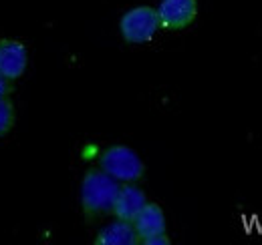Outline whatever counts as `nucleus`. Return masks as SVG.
<instances>
[{"instance_id":"1","label":"nucleus","mask_w":262,"mask_h":245,"mask_svg":"<svg viewBox=\"0 0 262 245\" xmlns=\"http://www.w3.org/2000/svg\"><path fill=\"white\" fill-rule=\"evenodd\" d=\"M119 183L99 167H89L81 181V211L87 225L97 223L105 215H111Z\"/></svg>"},{"instance_id":"2","label":"nucleus","mask_w":262,"mask_h":245,"mask_svg":"<svg viewBox=\"0 0 262 245\" xmlns=\"http://www.w3.org/2000/svg\"><path fill=\"white\" fill-rule=\"evenodd\" d=\"M99 169L117 183H137L145 177V163L127 145H111L99 153Z\"/></svg>"},{"instance_id":"3","label":"nucleus","mask_w":262,"mask_h":245,"mask_svg":"<svg viewBox=\"0 0 262 245\" xmlns=\"http://www.w3.org/2000/svg\"><path fill=\"white\" fill-rule=\"evenodd\" d=\"M162 29L158 10L154 6H135L119 20V32L127 44H145Z\"/></svg>"},{"instance_id":"4","label":"nucleus","mask_w":262,"mask_h":245,"mask_svg":"<svg viewBox=\"0 0 262 245\" xmlns=\"http://www.w3.org/2000/svg\"><path fill=\"white\" fill-rule=\"evenodd\" d=\"M156 10L162 29L178 32L196 22L198 0H162Z\"/></svg>"},{"instance_id":"5","label":"nucleus","mask_w":262,"mask_h":245,"mask_svg":"<svg viewBox=\"0 0 262 245\" xmlns=\"http://www.w3.org/2000/svg\"><path fill=\"white\" fill-rule=\"evenodd\" d=\"M29 66V48L16 38H0V75L18 81Z\"/></svg>"},{"instance_id":"6","label":"nucleus","mask_w":262,"mask_h":245,"mask_svg":"<svg viewBox=\"0 0 262 245\" xmlns=\"http://www.w3.org/2000/svg\"><path fill=\"white\" fill-rule=\"evenodd\" d=\"M147 203V197L143 193V189L137 183H119L113 205H111V215L115 219H123V221H133L135 215L139 213V209Z\"/></svg>"},{"instance_id":"7","label":"nucleus","mask_w":262,"mask_h":245,"mask_svg":"<svg viewBox=\"0 0 262 245\" xmlns=\"http://www.w3.org/2000/svg\"><path fill=\"white\" fill-rule=\"evenodd\" d=\"M131 223H133V229L137 233V241L139 243L143 239H147V237L167 233V221H165L164 209L158 203H154V201H147L139 209V213L135 215V219Z\"/></svg>"},{"instance_id":"8","label":"nucleus","mask_w":262,"mask_h":245,"mask_svg":"<svg viewBox=\"0 0 262 245\" xmlns=\"http://www.w3.org/2000/svg\"><path fill=\"white\" fill-rule=\"evenodd\" d=\"M95 245H137V233L131 221L115 219L101 227L95 235Z\"/></svg>"},{"instance_id":"9","label":"nucleus","mask_w":262,"mask_h":245,"mask_svg":"<svg viewBox=\"0 0 262 245\" xmlns=\"http://www.w3.org/2000/svg\"><path fill=\"white\" fill-rule=\"evenodd\" d=\"M14 122H16V109L8 99H0V139L6 137L12 129H14Z\"/></svg>"},{"instance_id":"10","label":"nucleus","mask_w":262,"mask_h":245,"mask_svg":"<svg viewBox=\"0 0 262 245\" xmlns=\"http://www.w3.org/2000/svg\"><path fill=\"white\" fill-rule=\"evenodd\" d=\"M14 92V83L0 75V99H8Z\"/></svg>"},{"instance_id":"11","label":"nucleus","mask_w":262,"mask_h":245,"mask_svg":"<svg viewBox=\"0 0 262 245\" xmlns=\"http://www.w3.org/2000/svg\"><path fill=\"white\" fill-rule=\"evenodd\" d=\"M169 243H171V239L167 237V233H162V235H154V237L143 239L139 245H169Z\"/></svg>"}]
</instances>
